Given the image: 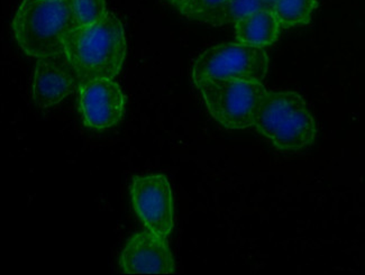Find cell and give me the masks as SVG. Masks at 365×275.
<instances>
[{
	"label": "cell",
	"instance_id": "obj_15",
	"mask_svg": "<svg viewBox=\"0 0 365 275\" xmlns=\"http://www.w3.org/2000/svg\"><path fill=\"white\" fill-rule=\"evenodd\" d=\"M168 1H169L173 7H175L180 14H183L185 7H187L189 3V0H168Z\"/></svg>",
	"mask_w": 365,
	"mask_h": 275
},
{
	"label": "cell",
	"instance_id": "obj_8",
	"mask_svg": "<svg viewBox=\"0 0 365 275\" xmlns=\"http://www.w3.org/2000/svg\"><path fill=\"white\" fill-rule=\"evenodd\" d=\"M167 239L148 232L133 235L120 253L119 264L125 274H171L175 265Z\"/></svg>",
	"mask_w": 365,
	"mask_h": 275
},
{
	"label": "cell",
	"instance_id": "obj_4",
	"mask_svg": "<svg viewBox=\"0 0 365 275\" xmlns=\"http://www.w3.org/2000/svg\"><path fill=\"white\" fill-rule=\"evenodd\" d=\"M195 85L210 115L228 130L255 126L259 103L267 93L262 83L245 80L210 78Z\"/></svg>",
	"mask_w": 365,
	"mask_h": 275
},
{
	"label": "cell",
	"instance_id": "obj_14",
	"mask_svg": "<svg viewBox=\"0 0 365 275\" xmlns=\"http://www.w3.org/2000/svg\"><path fill=\"white\" fill-rule=\"evenodd\" d=\"M265 9L261 0H230L226 9V24L235 25L240 19Z\"/></svg>",
	"mask_w": 365,
	"mask_h": 275
},
{
	"label": "cell",
	"instance_id": "obj_6",
	"mask_svg": "<svg viewBox=\"0 0 365 275\" xmlns=\"http://www.w3.org/2000/svg\"><path fill=\"white\" fill-rule=\"evenodd\" d=\"M136 214L148 230L167 239L175 226L173 189L165 175H136L130 185Z\"/></svg>",
	"mask_w": 365,
	"mask_h": 275
},
{
	"label": "cell",
	"instance_id": "obj_16",
	"mask_svg": "<svg viewBox=\"0 0 365 275\" xmlns=\"http://www.w3.org/2000/svg\"><path fill=\"white\" fill-rule=\"evenodd\" d=\"M261 1H262L263 5H264L265 9H272L273 11V7H274L278 0H261Z\"/></svg>",
	"mask_w": 365,
	"mask_h": 275
},
{
	"label": "cell",
	"instance_id": "obj_1",
	"mask_svg": "<svg viewBox=\"0 0 365 275\" xmlns=\"http://www.w3.org/2000/svg\"><path fill=\"white\" fill-rule=\"evenodd\" d=\"M64 53L77 74L78 85L114 79L128 53L122 21L108 13L96 24L78 26L64 41Z\"/></svg>",
	"mask_w": 365,
	"mask_h": 275
},
{
	"label": "cell",
	"instance_id": "obj_13",
	"mask_svg": "<svg viewBox=\"0 0 365 275\" xmlns=\"http://www.w3.org/2000/svg\"><path fill=\"white\" fill-rule=\"evenodd\" d=\"M74 15L79 26L96 24L106 16V0H72Z\"/></svg>",
	"mask_w": 365,
	"mask_h": 275
},
{
	"label": "cell",
	"instance_id": "obj_2",
	"mask_svg": "<svg viewBox=\"0 0 365 275\" xmlns=\"http://www.w3.org/2000/svg\"><path fill=\"white\" fill-rule=\"evenodd\" d=\"M79 26L72 0H23L14 17V37L26 56L64 52V41Z\"/></svg>",
	"mask_w": 365,
	"mask_h": 275
},
{
	"label": "cell",
	"instance_id": "obj_10",
	"mask_svg": "<svg viewBox=\"0 0 365 275\" xmlns=\"http://www.w3.org/2000/svg\"><path fill=\"white\" fill-rule=\"evenodd\" d=\"M235 36L237 42L264 48L278 41L280 21L272 9H259L236 23Z\"/></svg>",
	"mask_w": 365,
	"mask_h": 275
},
{
	"label": "cell",
	"instance_id": "obj_9",
	"mask_svg": "<svg viewBox=\"0 0 365 275\" xmlns=\"http://www.w3.org/2000/svg\"><path fill=\"white\" fill-rule=\"evenodd\" d=\"M78 78L66 53L37 58L32 83L35 105L46 109L56 106L77 87Z\"/></svg>",
	"mask_w": 365,
	"mask_h": 275
},
{
	"label": "cell",
	"instance_id": "obj_11",
	"mask_svg": "<svg viewBox=\"0 0 365 275\" xmlns=\"http://www.w3.org/2000/svg\"><path fill=\"white\" fill-rule=\"evenodd\" d=\"M317 7L318 0H278L273 11L281 27L290 28L307 25Z\"/></svg>",
	"mask_w": 365,
	"mask_h": 275
},
{
	"label": "cell",
	"instance_id": "obj_3",
	"mask_svg": "<svg viewBox=\"0 0 365 275\" xmlns=\"http://www.w3.org/2000/svg\"><path fill=\"white\" fill-rule=\"evenodd\" d=\"M255 128L280 151H302L315 142L317 126L299 93L267 91L259 103Z\"/></svg>",
	"mask_w": 365,
	"mask_h": 275
},
{
	"label": "cell",
	"instance_id": "obj_5",
	"mask_svg": "<svg viewBox=\"0 0 365 275\" xmlns=\"http://www.w3.org/2000/svg\"><path fill=\"white\" fill-rule=\"evenodd\" d=\"M269 70V56L264 48L241 42L220 43L207 48L193 61V83L200 80H245L262 83Z\"/></svg>",
	"mask_w": 365,
	"mask_h": 275
},
{
	"label": "cell",
	"instance_id": "obj_7",
	"mask_svg": "<svg viewBox=\"0 0 365 275\" xmlns=\"http://www.w3.org/2000/svg\"><path fill=\"white\" fill-rule=\"evenodd\" d=\"M78 101L86 128L103 132L122 120L126 98L114 79H97L78 85Z\"/></svg>",
	"mask_w": 365,
	"mask_h": 275
},
{
	"label": "cell",
	"instance_id": "obj_12",
	"mask_svg": "<svg viewBox=\"0 0 365 275\" xmlns=\"http://www.w3.org/2000/svg\"><path fill=\"white\" fill-rule=\"evenodd\" d=\"M230 0H189L183 16L212 26L226 24V9Z\"/></svg>",
	"mask_w": 365,
	"mask_h": 275
}]
</instances>
